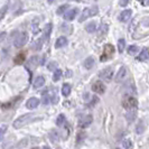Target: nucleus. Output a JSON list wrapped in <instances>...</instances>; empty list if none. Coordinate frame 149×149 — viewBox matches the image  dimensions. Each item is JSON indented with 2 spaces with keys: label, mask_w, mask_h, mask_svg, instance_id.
<instances>
[{
  "label": "nucleus",
  "mask_w": 149,
  "mask_h": 149,
  "mask_svg": "<svg viewBox=\"0 0 149 149\" xmlns=\"http://www.w3.org/2000/svg\"><path fill=\"white\" fill-rule=\"evenodd\" d=\"M38 60H39L38 56H33L29 60V62H28V65H33V68H35V67L39 64V63H38Z\"/></svg>",
  "instance_id": "4be33fe9"
},
{
  "label": "nucleus",
  "mask_w": 149,
  "mask_h": 149,
  "mask_svg": "<svg viewBox=\"0 0 149 149\" xmlns=\"http://www.w3.org/2000/svg\"><path fill=\"white\" fill-rule=\"evenodd\" d=\"M97 7L85 8V9L82 11V14H81V17H80L79 22H83L85 19H88V18H90V17H93V16L97 15Z\"/></svg>",
  "instance_id": "f03ea898"
},
{
  "label": "nucleus",
  "mask_w": 149,
  "mask_h": 149,
  "mask_svg": "<svg viewBox=\"0 0 149 149\" xmlns=\"http://www.w3.org/2000/svg\"><path fill=\"white\" fill-rule=\"evenodd\" d=\"M27 42H28V35H27V33H22V34H19L16 37L14 44H15V47L20 48V47H22V46H25V45L27 44Z\"/></svg>",
  "instance_id": "20e7f679"
},
{
  "label": "nucleus",
  "mask_w": 149,
  "mask_h": 149,
  "mask_svg": "<svg viewBox=\"0 0 149 149\" xmlns=\"http://www.w3.org/2000/svg\"><path fill=\"white\" fill-rule=\"evenodd\" d=\"M138 1H142V0H138Z\"/></svg>",
  "instance_id": "c03bdc74"
},
{
  "label": "nucleus",
  "mask_w": 149,
  "mask_h": 149,
  "mask_svg": "<svg viewBox=\"0 0 149 149\" xmlns=\"http://www.w3.org/2000/svg\"><path fill=\"white\" fill-rule=\"evenodd\" d=\"M125 47H126V40L125 39H119V42H118V49H119V52H123Z\"/></svg>",
  "instance_id": "a878e982"
},
{
  "label": "nucleus",
  "mask_w": 149,
  "mask_h": 149,
  "mask_svg": "<svg viewBox=\"0 0 149 149\" xmlns=\"http://www.w3.org/2000/svg\"><path fill=\"white\" fill-rule=\"evenodd\" d=\"M117 149H120V148H117Z\"/></svg>",
  "instance_id": "a18cd8bd"
},
{
  "label": "nucleus",
  "mask_w": 149,
  "mask_h": 149,
  "mask_svg": "<svg viewBox=\"0 0 149 149\" xmlns=\"http://www.w3.org/2000/svg\"><path fill=\"white\" fill-rule=\"evenodd\" d=\"M33 149H39V148H37V147H35V148H33Z\"/></svg>",
  "instance_id": "37998d69"
},
{
  "label": "nucleus",
  "mask_w": 149,
  "mask_h": 149,
  "mask_svg": "<svg viewBox=\"0 0 149 149\" xmlns=\"http://www.w3.org/2000/svg\"><path fill=\"white\" fill-rule=\"evenodd\" d=\"M24 60H25V54L22 53V54H19V55L15 58V62L17 63V64H20V63L24 62Z\"/></svg>",
  "instance_id": "c756f323"
},
{
  "label": "nucleus",
  "mask_w": 149,
  "mask_h": 149,
  "mask_svg": "<svg viewBox=\"0 0 149 149\" xmlns=\"http://www.w3.org/2000/svg\"><path fill=\"white\" fill-rule=\"evenodd\" d=\"M126 75H127V68L123 66L121 67L119 71H118V73H117V75H116V79H114V81L116 82H121L125 77H126Z\"/></svg>",
  "instance_id": "9b49d317"
},
{
  "label": "nucleus",
  "mask_w": 149,
  "mask_h": 149,
  "mask_svg": "<svg viewBox=\"0 0 149 149\" xmlns=\"http://www.w3.org/2000/svg\"><path fill=\"white\" fill-rule=\"evenodd\" d=\"M128 3H129V0H120V5L122 7H126Z\"/></svg>",
  "instance_id": "4c0bfd02"
},
{
  "label": "nucleus",
  "mask_w": 149,
  "mask_h": 149,
  "mask_svg": "<svg viewBox=\"0 0 149 149\" xmlns=\"http://www.w3.org/2000/svg\"><path fill=\"white\" fill-rule=\"evenodd\" d=\"M43 40H44V39L39 38V39H37V40L35 42V45H34V48H35L36 51H39V49L42 48V46H43Z\"/></svg>",
  "instance_id": "cd10ccee"
},
{
  "label": "nucleus",
  "mask_w": 149,
  "mask_h": 149,
  "mask_svg": "<svg viewBox=\"0 0 149 149\" xmlns=\"http://www.w3.org/2000/svg\"><path fill=\"white\" fill-rule=\"evenodd\" d=\"M70 93H71V85L70 84H64L62 86V94L64 97H68Z\"/></svg>",
  "instance_id": "a211bd4d"
},
{
  "label": "nucleus",
  "mask_w": 149,
  "mask_h": 149,
  "mask_svg": "<svg viewBox=\"0 0 149 149\" xmlns=\"http://www.w3.org/2000/svg\"><path fill=\"white\" fill-rule=\"evenodd\" d=\"M67 45V38L64 37V36H61L60 38L56 39V43H55V47L56 48H62L64 46Z\"/></svg>",
  "instance_id": "2eb2a0df"
},
{
  "label": "nucleus",
  "mask_w": 149,
  "mask_h": 149,
  "mask_svg": "<svg viewBox=\"0 0 149 149\" xmlns=\"http://www.w3.org/2000/svg\"><path fill=\"white\" fill-rule=\"evenodd\" d=\"M113 53H114V48L111 44H107L104 46V49H103V55L101 56V61L103 60H109L110 57L113 56Z\"/></svg>",
  "instance_id": "423d86ee"
},
{
  "label": "nucleus",
  "mask_w": 149,
  "mask_h": 149,
  "mask_svg": "<svg viewBox=\"0 0 149 149\" xmlns=\"http://www.w3.org/2000/svg\"><path fill=\"white\" fill-rule=\"evenodd\" d=\"M92 90H93L95 93H97V94H103L105 91L104 84L101 82V81H97V82L92 85Z\"/></svg>",
  "instance_id": "0eeeda50"
},
{
  "label": "nucleus",
  "mask_w": 149,
  "mask_h": 149,
  "mask_svg": "<svg viewBox=\"0 0 149 149\" xmlns=\"http://www.w3.org/2000/svg\"><path fill=\"white\" fill-rule=\"evenodd\" d=\"M136 131H137V134H142L143 131H145V125H143V122H140L138 126H137V128H136Z\"/></svg>",
  "instance_id": "c85d7f7f"
},
{
  "label": "nucleus",
  "mask_w": 149,
  "mask_h": 149,
  "mask_svg": "<svg viewBox=\"0 0 149 149\" xmlns=\"http://www.w3.org/2000/svg\"><path fill=\"white\" fill-rule=\"evenodd\" d=\"M52 24H47L46 26H45L44 28V37H43V39H47V38L49 37V35H51V33H52Z\"/></svg>",
  "instance_id": "dca6fc26"
},
{
  "label": "nucleus",
  "mask_w": 149,
  "mask_h": 149,
  "mask_svg": "<svg viewBox=\"0 0 149 149\" xmlns=\"http://www.w3.org/2000/svg\"><path fill=\"white\" fill-rule=\"evenodd\" d=\"M92 121H93V118H92V116H85V117H83L82 119L80 120V122H79V126L80 128H86L89 127L90 125L92 123Z\"/></svg>",
  "instance_id": "1a4fd4ad"
},
{
  "label": "nucleus",
  "mask_w": 149,
  "mask_h": 149,
  "mask_svg": "<svg viewBox=\"0 0 149 149\" xmlns=\"http://www.w3.org/2000/svg\"><path fill=\"white\" fill-rule=\"evenodd\" d=\"M61 76H62V71H61V70H57V68H56V70L54 71L53 80H54L55 82H57V81H58V80L61 79Z\"/></svg>",
  "instance_id": "b1692460"
},
{
  "label": "nucleus",
  "mask_w": 149,
  "mask_h": 149,
  "mask_svg": "<svg viewBox=\"0 0 149 149\" xmlns=\"http://www.w3.org/2000/svg\"><path fill=\"white\" fill-rule=\"evenodd\" d=\"M99 76H100V79L104 80L105 82H110L112 80V77H113V68L111 66H109L104 68V70H102L100 72Z\"/></svg>",
  "instance_id": "39448f33"
},
{
  "label": "nucleus",
  "mask_w": 149,
  "mask_h": 149,
  "mask_svg": "<svg viewBox=\"0 0 149 149\" xmlns=\"http://www.w3.org/2000/svg\"><path fill=\"white\" fill-rule=\"evenodd\" d=\"M122 105H123V108L125 109H134V108H137V105H138V102H137V99L134 97H131V95H128L123 99V101H122Z\"/></svg>",
  "instance_id": "7ed1b4c3"
},
{
  "label": "nucleus",
  "mask_w": 149,
  "mask_h": 149,
  "mask_svg": "<svg viewBox=\"0 0 149 149\" xmlns=\"http://www.w3.org/2000/svg\"><path fill=\"white\" fill-rule=\"evenodd\" d=\"M54 1H55V0H48V2H49V3H53Z\"/></svg>",
  "instance_id": "a19ab883"
},
{
  "label": "nucleus",
  "mask_w": 149,
  "mask_h": 149,
  "mask_svg": "<svg viewBox=\"0 0 149 149\" xmlns=\"http://www.w3.org/2000/svg\"><path fill=\"white\" fill-rule=\"evenodd\" d=\"M38 104H39V100L37 97H30L29 100L27 101V103H26V107L30 110H33V109H36Z\"/></svg>",
  "instance_id": "f8f14e48"
},
{
  "label": "nucleus",
  "mask_w": 149,
  "mask_h": 149,
  "mask_svg": "<svg viewBox=\"0 0 149 149\" xmlns=\"http://www.w3.org/2000/svg\"><path fill=\"white\" fill-rule=\"evenodd\" d=\"M126 118H127L128 122H132V121L136 119V112H134V111H129L127 113V116H126Z\"/></svg>",
  "instance_id": "393cba45"
},
{
  "label": "nucleus",
  "mask_w": 149,
  "mask_h": 149,
  "mask_svg": "<svg viewBox=\"0 0 149 149\" xmlns=\"http://www.w3.org/2000/svg\"><path fill=\"white\" fill-rule=\"evenodd\" d=\"M44 84H45L44 76H37V77L34 80V82H33V88H34V89H39V88H42Z\"/></svg>",
  "instance_id": "ddd939ff"
},
{
  "label": "nucleus",
  "mask_w": 149,
  "mask_h": 149,
  "mask_svg": "<svg viewBox=\"0 0 149 149\" xmlns=\"http://www.w3.org/2000/svg\"><path fill=\"white\" fill-rule=\"evenodd\" d=\"M6 130H7V126H6V125L0 126V139L3 137V134H5V132H6Z\"/></svg>",
  "instance_id": "2f4dec72"
},
{
  "label": "nucleus",
  "mask_w": 149,
  "mask_h": 149,
  "mask_svg": "<svg viewBox=\"0 0 149 149\" xmlns=\"http://www.w3.org/2000/svg\"><path fill=\"white\" fill-rule=\"evenodd\" d=\"M49 138H51L54 142H56L60 140V134H58V132H57L56 130H53L52 132L49 134Z\"/></svg>",
  "instance_id": "412c9836"
},
{
  "label": "nucleus",
  "mask_w": 149,
  "mask_h": 149,
  "mask_svg": "<svg viewBox=\"0 0 149 149\" xmlns=\"http://www.w3.org/2000/svg\"><path fill=\"white\" fill-rule=\"evenodd\" d=\"M7 10H8V7L7 6H5V7H2L1 9H0V20L5 17V15H6V13H7Z\"/></svg>",
  "instance_id": "7c9ffc66"
},
{
  "label": "nucleus",
  "mask_w": 149,
  "mask_h": 149,
  "mask_svg": "<svg viewBox=\"0 0 149 149\" xmlns=\"http://www.w3.org/2000/svg\"><path fill=\"white\" fill-rule=\"evenodd\" d=\"M31 30H33V33H34V34L38 33V25L37 24H33V25H31Z\"/></svg>",
  "instance_id": "f704fd0d"
},
{
  "label": "nucleus",
  "mask_w": 149,
  "mask_h": 149,
  "mask_svg": "<svg viewBox=\"0 0 149 149\" xmlns=\"http://www.w3.org/2000/svg\"><path fill=\"white\" fill-rule=\"evenodd\" d=\"M141 2L143 6H149V0H142Z\"/></svg>",
  "instance_id": "ea45409f"
},
{
  "label": "nucleus",
  "mask_w": 149,
  "mask_h": 149,
  "mask_svg": "<svg viewBox=\"0 0 149 149\" xmlns=\"http://www.w3.org/2000/svg\"><path fill=\"white\" fill-rule=\"evenodd\" d=\"M138 60L140 62H146V61L149 60V49L148 48H142V51L140 52L139 56H138Z\"/></svg>",
  "instance_id": "4468645a"
},
{
  "label": "nucleus",
  "mask_w": 149,
  "mask_h": 149,
  "mask_svg": "<svg viewBox=\"0 0 149 149\" xmlns=\"http://www.w3.org/2000/svg\"><path fill=\"white\" fill-rule=\"evenodd\" d=\"M138 52H139V47L136 46V45H131V46L128 47V54H130V55H134Z\"/></svg>",
  "instance_id": "aec40b11"
},
{
  "label": "nucleus",
  "mask_w": 149,
  "mask_h": 149,
  "mask_svg": "<svg viewBox=\"0 0 149 149\" xmlns=\"http://www.w3.org/2000/svg\"><path fill=\"white\" fill-rule=\"evenodd\" d=\"M36 117V114H34V113H26V114H22L20 116L18 119H16L14 121V123H13V126L15 129H19V128L24 127V126H26V125H28L30 121H33L34 118Z\"/></svg>",
  "instance_id": "f257e3e1"
},
{
  "label": "nucleus",
  "mask_w": 149,
  "mask_h": 149,
  "mask_svg": "<svg viewBox=\"0 0 149 149\" xmlns=\"http://www.w3.org/2000/svg\"><path fill=\"white\" fill-rule=\"evenodd\" d=\"M85 29L88 33H94L97 29V22H91L90 24H88V26L85 27Z\"/></svg>",
  "instance_id": "6ab92c4d"
},
{
  "label": "nucleus",
  "mask_w": 149,
  "mask_h": 149,
  "mask_svg": "<svg viewBox=\"0 0 149 149\" xmlns=\"http://www.w3.org/2000/svg\"><path fill=\"white\" fill-rule=\"evenodd\" d=\"M43 149H49V148H48V147H44Z\"/></svg>",
  "instance_id": "79ce46f5"
},
{
  "label": "nucleus",
  "mask_w": 149,
  "mask_h": 149,
  "mask_svg": "<svg viewBox=\"0 0 149 149\" xmlns=\"http://www.w3.org/2000/svg\"><path fill=\"white\" fill-rule=\"evenodd\" d=\"M131 16H132V11L130 10V9H127V10H123L119 16V20L122 22H128L130 18H131Z\"/></svg>",
  "instance_id": "9d476101"
},
{
  "label": "nucleus",
  "mask_w": 149,
  "mask_h": 149,
  "mask_svg": "<svg viewBox=\"0 0 149 149\" xmlns=\"http://www.w3.org/2000/svg\"><path fill=\"white\" fill-rule=\"evenodd\" d=\"M6 37H7V33H5V31H3V33H1V34H0V44L6 39Z\"/></svg>",
  "instance_id": "e433bc0d"
},
{
  "label": "nucleus",
  "mask_w": 149,
  "mask_h": 149,
  "mask_svg": "<svg viewBox=\"0 0 149 149\" xmlns=\"http://www.w3.org/2000/svg\"><path fill=\"white\" fill-rule=\"evenodd\" d=\"M67 8H70L68 7V5H62V6L56 10V14H57V15H62V14H64V11H66Z\"/></svg>",
  "instance_id": "bb28decb"
},
{
  "label": "nucleus",
  "mask_w": 149,
  "mask_h": 149,
  "mask_svg": "<svg viewBox=\"0 0 149 149\" xmlns=\"http://www.w3.org/2000/svg\"><path fill=\"white\" fill-rule=\"evenodd\" d=\"M42 102H43L44 104H48V103L51 102V97H44L43 100H42Z\"/></svg>",
  "instance_id": "c9c22d12"
},
{
  "label": "nucleus",
  "mask_w": 149,
  "mask_h": 149,
  "mask_svg": "<svg viewBox=\"0 0 149 149\" xmlns=\"http://www.w3.org/2000/svg\"><path fill=\"white\" fill-rule=\"evenodd\" d=\"M55 67H56V63H55V62H53L52 64L48 65V68H49V70H54V71H55V70H56Z\"/></svg>",
  "instance_id": "58836bf2"
},
{
  "label": "nucleus",
  "mask_w": 149,
  "mask_h": 149,
  "mask_svg": "<svg viewBox=\"0 0 149 149\" xmlns=\"http://www.w3.org/2000/svg\"><path fill=\"white\" fill-rule=\"evenodd\" d=\"M93 65H94V58H93V57H88L86 60L84 61V67H85L86 70L92 68Z\"/></svg>",
  "instance_id": "f3484780"
},
{
  "label": "nucleus",
  "mask_w": 149,
  "mask_h": 149,
  "mask_svg": "<svg viewBox=\"0 0 149 149\" xmlns=\"http://www.w3.org/2000/svg\"><path fill=\"white\" fill-rule=\"evenodd\" d=\"M76 15H77V9L76 8H72V9H68L66 13L64 14V18H65V20L72 22V20L75 19Z\"/></svg>",
  "instance_id": "6e6552de"
},
{
  "label": "nucleus",
  "mask_w": 149,
  "mask_h": 149,
  "mask_svg": "<svg viewBox=\"0 0 149 149\" xmlns=\"http://www.w3.org/2000/svg\"><path fill=\"white\" fill-rule=\"evenodd\" d=\"M85 138V134L84 132H80V134H77V138H76V140H77V142H81Z\"/></svg>",
  "instance_id": "72a5a7b5"
},
{
  "label": "nucleus",
  "mask_w": 149,
  "mask_h": 149,
  "mask_svg": "<svg viewBox=\"0 0 149 149\" xmlns=\"http://www.w3.org/2000/svg\"><path fill=\"white\" fill-rule=\"evenodd\" d=\"M56 125L60 126V127L65 125V116H64V114H60V117L56 120Z\"/></svg>",
  "instance_id": "5701e85b"
},
{
  "label": "nucleus",
  "mask_w": 149,
  "mask_h": 149,
  "mask_svg": "<svg viewBox=\"0 0 149 149\" xmlns=\"http://www.w3.org/2000/svg\"><path fill=\"white\" fill-rule=\"evenodd\" d=\"M122 146H123V148H126V149L130 148V147H131V141H130L129 139H126V140L122 141Z\"/></svg>",
  "instance_id": "473e14b6"
}]
</instances>
